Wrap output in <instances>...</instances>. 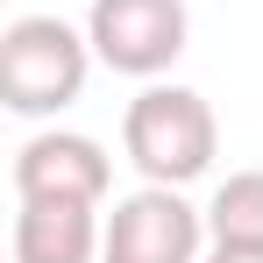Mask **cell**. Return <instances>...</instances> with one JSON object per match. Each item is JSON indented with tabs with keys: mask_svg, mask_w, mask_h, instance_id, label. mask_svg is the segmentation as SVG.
I'll return each instance as SVG.
<instances>
[{
	"mask_svg": "<svg viewBox=\"0 0 263 263\" xmlns=\"http://www.w3.org/2000/svg\"><path fill=\"white\" fill-rule=\"evenodd\" d=\"M121 149H128V164L149 185H192V178L214 171L220 121H214V107H206V92L149 79L128 100V114H121Z\"/></svg>",
	"mask_w": 263,
	"mask_h": 263,
	"instance_id": "1",
	"label": "cell"
},
{
	"mask_svg": "<svg viewBox=\"0 0 263 263\" xmlns=\"http://www.w3.org/2000/svg\"><path fill=\"white\" fill-rule=\"evenodd\" d=\"M92 79V36L64 14H14L0 36V100L7 114H64Z\"/></svg>",
	"mask_w": 263,
	"mask_h": 263,
	"instance_id": "2",
	"label": "cell"
},
{
	"mask_svg": "<svg viewBox=\"0 0 263 263\" xmlns=\"http://www.w3.org/2000/svg\"><path fill=\"white\" fill-rule=\"evenodd\" d=\"M86 36H92V57L107 71L164 79L192 43V14H185V0H92Z\"/></svg>",
	"mask_w": 263,
	"mask_h": 263,
	"instance_id": "3",
	"label": "cell"
},
{
	"mask_svg": "<svg viewBox=\"0 0 263 263\" xmlns=\"http://www.w3.org/2000/svg\"><path fill=\"white\" fill-rule=\"evenodd\" d=\"M206 242H214L206 214L185 199V185H142L128 199H114L100 263H199Z\"/></svg>",
	"mask_w": 263,
	"mask_h": 263,
	"instance_id": "4",
	"label": "cell"
},
{
	"mask_svg": "<svg viewBox=\"0 0 263 263\" xmlns=\"http://www.w3.org/2000/svg\"><path fill=\"white\" fill-rule=\"evenodd\" d=\"M107 178H114L107 149L71 128H43L14 149V199H86V206H100Z\"/></svg>",
	"mask_w": 263,
	"mask_h": 263,
	"instance_id": "5",
	"label": "cell"
},
{
	"mask_svg": "<svg viewBox=\"0 0 263 263\" xmlns=\"http://www.w3.org/2000/svg\"><path fill=\"white\" fill-rule=\"evenodd\" d=\"M107 214L86 199H22L14 214V263H100Z\"/></svg>",
	"mask_w": 263,
	"mask_h": 263,
	"instance_id": "6",
	"label": "cell"
},
{
	"mask_svg": "<svg viewBox=\"0 0 263 263\" xmlns=\"http://www.w3.org/2000/svg\"><path fill=\"white\" fill-rule=\"evenodd\" d=\"M206 235H214V249L263 256V171H235V178L214 185V199H206Z\"/></svg>",
	"mask_w": 263,
	"mask_h": 263,
	"instance_id": "7",
	"label": "cell"
},
{
	"mask_svg": "<svg viewBox=\"0 0 263 263\" xmlns=\"http://www.w3.org/2000/svg\"><path fill=\"white\" fill-rule=\"evenodd\" d=\"M206 263H263V256H235V249H214Z\"/></svg>",
	"mask_w": 263,
	"mask_h": 263,
	"instance_id": "8",
	"label": "cell"
}]
</instances>
